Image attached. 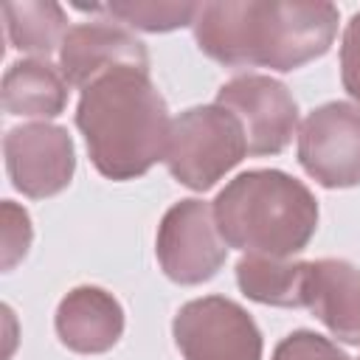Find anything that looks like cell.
Wrapping results in <instances>:
<instances>
[{"instance_id": "obj_1", "label": "cell", "mask_w": 360, "mask_h": 360, "mask_svg": "<svg viewBox=\"0 0 360 360\" xmlns=\"http://www.w3.org/2000/svg\"><path fill=\"white\" fill-rule=\"evenodd\" d=\"M338 34V8L323 0H217L200 3L197 48L228 68L278 73L321 59Z\"/></svg>"}, {"instance_id": "obj_2", "label": "cell", "mask_w": 360, "mask_h": 360, "mask_svg": "<svg viewBox=\"0 0 360 360\" xmlns=\"http://www.w3.org/2000/svg\"><path fill=\"white\" fill-rule=\"evenodd\" d=\"M76 127L98 174L121 183L166 158L172 118L149 70L121 65L82 90Z\"/></svg>"}, {"instance_id": "obj_3", "label": "cell", "mask_w": 360, "mask_h": 360, "mask_svg": "<svg viewBox=\"0 0 360 360\" xmlns=\"http://www.w3.org/2000/svg\"><path fill=\"white\" fill-rule=\"evenodd\" d=\"M214 219L228 248L290 259L315 236L318 200L287 172L250 169L217 194Z\"/></svg>"}, {"instance_id": "obj_4", "label": "cell", "mask_w": 360, "mask_h": 360, "mask_svg": "<svg viewBox=\"0 0 360 360\" xmlns=\"http://www.w3.org/2000/svg\"><path fill=\"white\" fill-rule=\"evenodd\" d=\"M245 155L248 141L242 121L219 104H202L180 112L172 121L163 160L180 186L191 191H208Z\"/></svg>"}, {"instance_id": "obj_5", "label": "cell", "mask_w": 360, "mask_h": 360, "mask_svg": "<svg viewBox=\"0 0 360 360\" xmlns=\"http://www.w3.org/2000/svg\"><path fill=\"white\" fill-rule=\"evenodd\" d=\"M183 360H262L264 343L245 307L225 295L183 304L172 321Z\"/></svg>"}, {"instance_id": "obj_6", "label": "cell", "mask_w": 360, "mask_h": 360, "mask_svg": "<svg viewBox=\"0 0 360 360\" xmlns=\"http://www.w3.org/2000/svg\"><path fill=\"white\" fill-rule=\"evenodd\" d=\"M155 253L160 270L174 284L191 287L214 278L228 256V245L214 219V205L194 197L174 202L158 225Z\"/></svg>"}, {"instance_id": "obj_7", "label": "cell", "mask_w": 360, "mask_h": 360, "mask_svg": "<svg viewBox=\"0 0 360 360\" xmlns=\"http://www.w3.org/2000/svg\"><path fill=\"white\" fill-rule=\"evenodd\" d=\"M298 163L323 188L360 186V107L349 101L315 107L298 132Z\"/></svg>"}, {"instance_id": "obj_8", "label": "cell", "mask_w": 360, "mask_h": 360, "mask_svg": "<svg viewBox=\"0 0 360 360\" xmlns=\"http://www.w3.org/2000/svg\"><path fill=\"white\" fill-rule=\"evenodd\" d=\"M217 104L242 121L248 155H278L295 135L298 104L287 84L273 76H233L217 90Z\"/></svg>"}, {"instance_id": "obj_9", "label": "cell", "mask_w": 360, "mask_h": 360, "mask_svg": "<svg viewBox=\"0 0 360 360\" xmlns=\"http://www.w3.org/2000/svg\"><path fill=\"white\" fill-rule=\"evenodd\" d=\"M3 155L11 186L31 200L65 191L76 172L73 138L65 127L48 121H31L8 129L3 138Z\"/></svg>"}, {"instance_id": "obj_10", "label": "cell", "mask_w": 360, "mask_h": 360, "mask_svg": "<svg viewBox=\"0 0 360 360\" xmlns=\"http://www.w3.org/2000/svg\"><path fill=\"white\" fill-rule=\"evenodd\" d=\"M121 65L149 70V53H146V45L132 31L110 20L79 22L62 39L59 70L68 87L84 90L93 79Z\"/></svg>"}, {"instance_id": "obj_11", "label": "cell", "mask_w": 360, "mask_h": 360, "mask_svg": "<svg viewBox=\"0 0 360 360\" xmlns=\"http://www.w3.org/2000/svg\"><path fill=\"white\" fill-rule=\"evenodd\" d=\"M62 346L76 354H104L124 335V307L101 287L82 284L70 290L53 318Z\"/></svg>"}, {"instance_id": "obj_12", "label": "cell", "mask_w": 360, "mask_h": 360, "mask_svg": "<svg viewBox=\"0 0 360 360\" xmlns=\"http://www.w3.org/2000/svg\"><path fill=\"white\" fill-rule=\"evenodd\" d=\"M304 307L340 343L360 346V270L343 259L307 262Z\"/></svg>"}, {"instance_id": "obj_13", "label": "cell", "mask_w": 360, "mask_h": 360, "mask_svg": "<svg viewBox=\"0 0 360 360\" xmlns=\"http://www.w3.org/2000/svg\"><path fill=\"white\" fill-rule=\"evenodd\" d=\"M68 104V82L48 59H20L3 73V107L8 115L56 118Z\"/></svg>"}, {"instance_id": "obj_14", "label": "cell", "mask_w": 360, "mask_h": 360, "mask_svg": "<svg viewBox=\"0 0 360 360\" xmlns=\"http://www.w3.org/2000/svg\"><path fill=\"white\" fill-rule=\"evenodd\" d=\"M307 262L270 259L245 253L236 262V284L242 295L270 307H304Z\"/></svg>"}, {"instance_id": "obj_15", "label": "cell", "mask_w": 360, "mask_h": 360, "mask_svg": "<svg viewBox=\"0 0 360 360\" xmlns=\"http://www.w3.org/2000/svg\"><path fill=\"white\" fill-rule=\"evenodd\" d=\"M3 17L11 48L37 59H48L56 48H62L65 34L70 31L65 8L53 0L3 3Z\"/></svg>"}, {"instance_id": "obj_16", "label": "cell", "mask_w": 360, "mask_h": 360, "mask_svg": "<svg viewBox=\"0 0 360 360\" xmlns=\"http://www.w3.org/2000/svg\"><path fill=\"white\" fill-rule=\"evenodd\" d=\"M79 11L112 17L129 28L163 34L183 25H194L200 3H172V0H112V3H73Z\"/></svg>"}, {"instance_id": "obj_17", "label": "cell", "mask_w": 360, "mask_h": 360, "mask_svg": "<svg viewBox=\"0 0 360 360\" xmlns=\"http://www.w3.org/2000/svg\"><path fill=\"white\" fill-rule=\"evenodd\" d=\"M273 360H352V357L343 354L329 338L309 329H298L276 346Z\"/></svg>"}, {"instance_id": "obj_18", "label": "cell", "mask_w": 360, "mask_h": 360, "mask_svg": "<svg viewBox=\"0 0 360 360\" xmlns=\"http://www.w3.org/2000/svg\"><path fill=\"white\" fill-rule=\"evenodd\" d=\"M31 217L11 200H3V270H14V264L31 248Z\"/></svg>"}, {"instance_id": "obj_19", "label": "cell", "mask_w": 360, "mask_h": 360, "mask_svg": "<svg viewBox=\"0 0 360 360\" xmlns=\"http://www.w3.org/2000/svg\"><path fill=\"white\" fill-rule=\"evenodd\" d=\"M340 82L343 90L360 104V11L352 14L340 39Z\"/></svg>"}]
</instances>
